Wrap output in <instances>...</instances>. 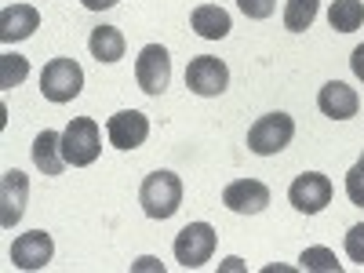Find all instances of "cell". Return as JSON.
Segmentation results:
<instances>
[{
    "instance_id": "cell-1",
    "label": "cell",
    "mask_w": 364,
    "mask_h": 273,
    "mask_svg": "<svg viewBox=\"0 0 364 273\" xmlns=\"http://www.w3.org/2000/svg\"><path fill=\"white\" fill-rule=\"evenodd\" d=\"M139 204L149 219H171L178 204H182V182L175 171H154L142 178V190H139Z\"/></svg>"
},
{
    "instance_id": "cell-2",
    "label": "cell",
    "mask_w": 364,
    "mask_h": 273,
    "mask_svg": "<svg viewBox=\"0 0 364 273\" xmlns=\"http://www.w3.org/2000/svg\"><path fill=\"white\" fill-rule=\"evenodd\" d=\"M102 154V135H99V124L91 117H73L70 128L63 132V157L66 164L73 168H87L95 164Z\"/></svg>"
},
{
    "instance_id": "cell-3",
    "label": "cell",
    "mask_w": 364,
    "mask_h": 273,
    "mask_svg": "<svg viewBox=\"0 0 364 273\" xmlns=\"http://www.w3.org/2000/svg\"><path fill=\"white\" fill-rule=\"evenodd\" d=\"M295 139V120L288 113H266L248 128V149L259 157H273Z\"/></svg>"
},
{
    "instance_id": "cell-4",
    "label": "cell",
    "mask_w": 364,
    "mask_h": 273,
    "mask_svg": "<svg viewBox=\"0 0 364 273\" xmlns=\"http://www.w3.org/2000/svg\"><path fill=\"white\" fill-rule=\"evenodd\" d=\"M84 87V70L73 63V58H51L41 73V91L48 102H73Z\"/></svg>"
},
{
    "instance_id": "cell-5",
    "label": "cell",
    "mask_w": 364,
    "mask_h": 273,
    "mask_svg": "<svg viewBox=\"0 0 364 273\" xmlns=\"http://www.w3.org/2000/svg\"><path fill=\"white\" fill-rule=\"evenodd\" d=\"M215 252V230L208 223H190L175 237V262L182 269H200Z\"/></svg>"
},
{
    "instance_id": "cell-6",
    "label": "cell",
    "mask_w": 364,
    "mask_h": 273,
    "mask_svg": "<svg viewBox=\"0 0 364 273\" xmlns=\"http://www.w3.org/2000/svg\"><path fill=\"white\" fill-rule=\"evenodd\" d=\"M186 87L193 91V95H204V99H215L223 95V91L230 87V70L223 58L215 55H197L190 58L186 66Z\"/></svg>"
},
{
    "instance_id": "cell-7",
    "label": "cell",
    "mask_w": 364,
    "mask_h": 273,
    "mask_svg": "<svg viewBox=\"0 0 364 273\" xmlns=\"http://www.w3.org/2000/svg\"><path fill=\"white\" fill-rule=\"evenodd\" d=\"M135 80L146 95H164V87L171 80V58H168V48L161 44H146L135 58Z\"/></svg>"
},
{
    "instance_id": "cell-8",
    "label": "cell",
    "mask_w": 364,
    "mask_h": 273,
    "mask_svg": "<svg viewBox=\"0 0 364 273\" xmlns=\"http://www.w3.org/2000/svg\"><path fill=\"white\" fill-rule=\"evenodd\" d=\"M288 200H291L295 211H302V215H317V211H324L331 204V178L321 175V171L299 175L288 190Z\"/></svg>"
},
{
    "instance_id": "cell-9",
    "label": "cell",
    "mask_w": 364,
    "mask_h": 273,
    "mask_svg": "<svg viewBox=\"0 0 364 273\" xmlns=\"http://www.w3.org/2000/svg\"><path fill=\"white\" fill-rule=\"evenodd\" d=\"M106 135L117 149H139L149 139V117L139 109H120L106 120Z\"/></svg>"
},
{
    "instance_id": "cell-10",
    "label": "cell",
    "mask_w": 364,
    "mask_h": 273,
    "mask_svg": "<svg viewBox=\"0 0 364 273\" xmlns=\"http://www.w3.org/2000/svg\"><path fill=\"white\" fill-rule=\"evenodd\" d=\"M55 255V240L44 233V230H33V233H22L15 237L11 245V262L18 269H44Z\"/></svg>"
},
{
    "instance_id": "cell-11",
    "label": "cell",
    "mask_w": 364,
    "mask_h": 273,
    "mask_svg": "<svg viewBox=\"0 0 364 273\" xmlns=\"http://www.w3.org/2000/svg\"><path fill=\"white\" fill-rule=\"evenodd\" d=\"M223 204L237 215H259V211L269 204V190L259 178H237L223 190Z\"/></svg>"
},
{
    "instance_id": "cell-12",
    "label": "cell",
    "mask_w": 364,
    "mask_h": 273,
    "mask_svg": "<svg viewBox=\"0 0 364 273\" xmlns=\"http://www.w3.org/2000/svg\"><path fill=\"white\" fill-rule=\"evenodd\" d=\"M26 193H29V178L18 168L4 171V178H0V226H4V230H11L22 219Z\"/></svg>"
},
{
    "instance_id": "cell-13",
    "label": "cell",
    "mask_w": 364,
    "mask_h": 273,
    "mask_svg": "<svg viewBox=\"0 0 364 273\" xmlns=\"http://www.w3.org/2000/svg\"><path fill=\"white\" fill-rule=\"evenodd\" d=\"M41 29V11L29 8V4H8L0 11V41L4 44H15V41H26Z\"/></svg>"
},
{
    "instance_id": "cell-14",
    "label": "cell",
    "mask_w": 364,
    "mask_h": 273,
    "mask_svg": "<svg viewBox=\"0 0 364 273\" xmlns=\"http://www.w3.org/2000/svg\"><path fill=\"white\" fill-rule=\"evenodd\" d=\"M317 106H321V113L331 117V120H350V117L360 109V99H357V91H353L350 84L331 80V84H324V87L317 91Z\"/></svg>"
},
{
    "instance_id": "cell-15",
    "label": "cell",
    "mask_w": 364,
    "mask_h": 273,
    "mask_svg": "<svg viewBox=\"0 0 364 273\" xmlns=\"http://www.w3.org/2000/svg\"><path fill=\"white\" fill-rule=\"evenodd\" d=\"M33 164L44 171V175H58L66 168V157H63V135L58 132H41L33 139Z\"/></svg>"
},
{
    "instance_id": "cell-16",
    "label": "cell",
    "mask_w": 364,
    "mask_h": 273,
    "mask_svg": "<svg viewBox=\"0 0 364 273\" xmlns=\"http://www.w3.org/2000/svg\"><path fill=\"white\" fill-rule=\"evenodd\" d=\"M87 48L99 63H117V58H124V33L117 26H99V29H91Z\"/></svg>"
},
{
    "instance_id": "cell-17",
    "label": "cell",
    "mask_w": 364,
    "mask_h": 273,
    "mask_svg": "<svg viewBox=\"0 0 364 273\" xmlns=\"http://www.w3.org/2000/svg\"><path fill=\"white\" fill-rule=\"evenodd\" d=\"M193 29H197L204 41H223L230 29H233V22H230V15L219 4H200L193 11Z\"/></svg>"
},
{
    "instance_id": "cell-18",
    "label": "cell",
    "mask_w": 364,
    "mask_h": 273,
    "mask_svg": "<svg viewBox=\"0 0 364 273\" xmlns=\"http://www.w3.org/2000/svg\"><path fill=\"white\" fill-rule=\"evenodd\" d=\"M328 22H331V29H339V33H353L364 22V4L360 0H336V4L328 8Z\"/></svg>"
},
{
    "instance_id": "cell-19",
    "label": "cell",
    "mask_w": 364,
    "mask_h": 273,
    "mask_svg": "<svg viewBox=\"0 0 364 273\" xmlns=\"http://www.w3.org/2000/svg\"><path fill=\"white\" fill-rule=\"evenodd\" d=\"M317 11H321V0H288V4H284V29L302 33V29L314 26Z\"/></svg>"
},
{
    "instance_id": "cell-20",
    "label": "cell",
    "mask_w": 364,
    "mask_h": 273,
    "mask_svg": "<svg viewBox=\"0 0 364 273\" xmlns=\"http://www.w3.org/2000/svg\"><path fill=\"white\" fill-rule=\"evenodd\" d=\"M26 73H29V63H26L22 55H0V87H4V91H11L15 84H22Z\"/></svg>"
},
{
    "instance_id": "cell-21",
    "label": "cell",
    "mask_w": 364,
    "mask_h": 273,
    "mask_svg": "<svg viewBox=\"0 0 364 273\" xmlns=\"http://www.w3.org/2000/svg\"><path fill=\"white\" fill-rule=\"evenodd\" d=\"M299 262H302V269H317V273H339L343 269L336 252H328V248H306Z\"/></svg>"
},
{
    "instance_id": "cell-22",
    "label": "cell",
    "mask_w": 364,
    "mask_h": 273,
    "mask_svg": "<svg viewBox=\"0 0 364 273\" xmlns=\"http://www.w3.org/2000/svg\"><path fill=\"white\" fill-rule=\"evenodd\" d=\"M346 197H350L357 208H364V154H360V161L346 171Z\"/></svg>"
},
{
    "instance_id": "cell-23",
    "label": "cell",
    "mask_w": 364,
    "mask_h": 273,
    "mask_svg": "<svg viewBox=\"0 0 364 273\" xmlns=\"http://www.w3.org/2000/svg\"><path fill=\"white\" fill-rule=\"evenodd\" d=\"M346 255H350V262L364 266V223L346 233Z\"/></svg>"
},
{
    "instance_id": "cell-24",
    "label": "cell",
    "mask_w": 364,
    "mask_h": 273,
    "mask_svg": "<svg viewBox=\"0 0 364 273\" xmlns=\"http://www.w3.org/2000/svg\"><path fill=\"white\" fill-rule=\"evenodd\" d=\"M237 8L248 18H269L273 8H277V0H237Z\"/></svg>"
},
{
    "instance_id": "cell-25",
    "label": "cell",
    "mask_w": 364,
    "mask_h": 273,
    "mask_svg": "<svg viewBox=\"0 0 364 273\" xmlns=\"http://www.w3.org/2000/svg\"><path fill=\"white\" fill-rule=\"evenodd\" d=\"M350 70H353V77H357V80H364V44H360V48H353V55H350Z\"/></svg>"
},
{
    "instance_id": "cell-26",
    "label": "cell",
    "mask_w": 364,
    "mask_h": 273,
    "mask_svg": "<svg viewBox=\"0 0 364 273\" xmlns=\"http://www.w3.org/2000/svg\"><path fill=\"white\" fill-rule=\"evenodd\" d=\"M80 4L87 8V11H106V8H113L117 0H80Z\"/></svg>"
},
{
    "instance_id": "cell-27",
    "label": "cell",
    "mask_w": 364,
    "mask_h": 273,
    "mask_svg": "<svg viewBox=\"0 0 364 273\" xmlns=\"http://www.w3.org/2000/svg\"><path fill=\"white\" fill-rule=\"evenodd\" d=\"M139 269H157V259H139Z\"/></svg>"
}]
</instances>
